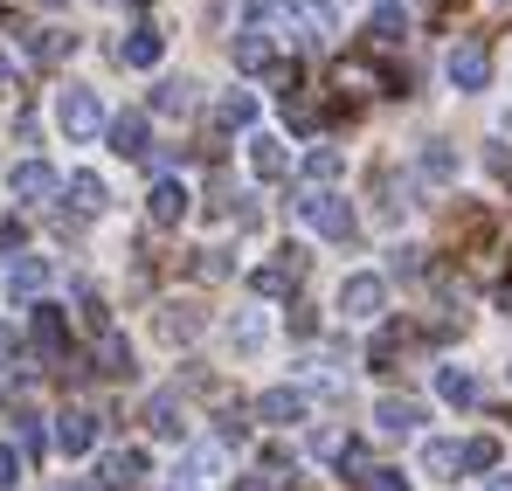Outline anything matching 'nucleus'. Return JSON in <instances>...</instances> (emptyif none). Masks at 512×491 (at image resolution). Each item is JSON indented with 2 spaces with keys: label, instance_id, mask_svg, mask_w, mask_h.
Masks as SVG:
<instances>
[{
  "label": "nucleus",
  "instance_id": "obj_1",
  "mask_svg": "<svg viewBox=\"0 0 512 491\" xmlns=\"http://www.w3.org/2000/svg\"><path fill=\"white\" fill-rule=\"evenodd\" d=\"M298 215H305V229H319V236H333V243L353 236V208H346V194H333V187H305V194H298Z\"/></svg>",
  "mask_w": 512,
  "mask_h": 491
},
{
  "label": "nucleus",
  "instance_id": "obj_2",
  "mask_svg": "<svg viewBox=\"0 0 512 491\" xmlns=\"http://www.w3.org/2000/svg\"><path fill=\"white\" fill-rule=\"evenodd\" d=\"M305 263H312L305 249L284 243L277 256H270V263H263V270H250V291H256V298H291V291L305 284Z\"/></svg>",
  "mask_w": 512,
  "mask_h": 491
},
{
  "label": "nucleus",
  "instance_id": "obj_3",
  "mask_svg": "<svg viewBox=\"0 0 512 491\" xmlns=\"http://www.w3.org/2000/svg\"><path fill=\"white\" fill-rule=\"evenodd\" d=\"M443 77H450V90H485V83H492V49H485L478 35H464V42L443 56Z\"/></svg>",
  "mask_w": 512,
  "mask_h": 491
},
{
  "label": "nucleus",
  "instance_id": "obj_4",
  "mask_svg": "<svg viewBox=\"0 0 512 491\" xmlns=\"http://www.w3.org/2000/svg\"><path fill=\"white\" fill-rule=\"evenodd\" d=\"M56 125H63L70 139H97V132H104V104H97V90L70 83V90L56 97Z\"/></svg>",
  "mask_w": 512,
  "mask_h": 491
},
{
  "label": "nucleus",
  "instance_id": "obj_5",
  "mask_svg": "<svg viewBox=\"0 0 512 491\" xmlns=\"http://www.w3.org/2000/svg\"><path fill=\"white\" fill-rule=\"evenodd\" d=\"M381 305H388V284H381L374 270H353V277L340 284V312L346 319H374Z\"/></svg>",
  "mask_w": 512,
  "mask_h": 491
},
{
  "label": "nucleus",
  "instance_id": "obj_6",
  "mask_svg": "<svg viewBox=\"0 0 512 491\" xmlns=\"http://www.w3.org/2000/svg\"><path fill=\"white\" fill-rule=\"evenodd\" d=\"M56 450H63V457H90V450H97V415L90 409L56 415Z\"/></svg>",
  "mask_w": 512,
  "mask_h": 491
},
{
  "label": "nucleus",
  "instance_id": "obj_7",
  "mask_svg": "<svg viewBox=\"0 0 512 491\" xmlns=\"http://www.w3.org/2000/svg\"><path fill=\"white\" fill-rule=\"evenodd\" d=\"M139 478H146V457H139V450H104V457H97V485L104 491H132Z\"/></svg>",
  "mask_w": 512,
  "mask_h": 491
},
{
  "label": "nucleus",
  "instance_id": "obj_8",
  "mask_svg": "<svg viewBox=\"0 0 512 491\" xmlns=\"http://www.w3.org/2000/svg\"><path fill=\"white\" fill-rule=\"evenodd\" d=\"M7 187H14V201H49L63 180H56V166H42V160H21L14 173H7Z\"/></svg>",
  "mask_w": 512,
  "mask_h": 491
},
{
  "label": "nucleus",
  "instance_id": "obj_9",
  "mask_svg": "<svg viewBox=\"0 0 512 491\" xmlns=\"http://www.w3.org/2000/svg\"><path fill=\"white\" fill-rule=\"evenodd\" d=\"M160 56H167V35H160V28H132V35L118 42V63H125V70H153Z\"/></svg>",
  "mask_w": 512,
  "mask_h": 491
},
{
  "label": "nucleus",
  "instance_id": "obj_10",
  "mask_svg": "<svg viewBox=\"0 0 512 491\" xmlns=\"http://www.w3.org/2000/svg\"><path fill=\"white\" fill-rule=\"evenodd\" d=\"M104 139H111V153H125V160H146V111L104 118Z\"/></svg>",
  "mask_w": 512,
  "mask_h": 491
},
{
  "label": "nucleus",
  "instance_id": "obj_11",
  "mask_svg": "<svg viewBox=\"0 0 512 491\" xmlns=\"http://www.w3.org/2000/svg\"><path fill=\"white\" fill-rule=\"evenodd\" d=\"M49 291V256H14L7 263V298H42Z\"/></svg>",
  "mask_w": 512,
  "mask_h": 491
},
{
  "label": "nucleus",
  "instance_id": "obj_12",
  "mask_svg": "<svg viewBox=\"0 0 512 491\" xmlns=\"http://www.w3.org/2000/svg\"><path fill=\"white\" fill-rule=\"evenodd\" d=\"M146 215H153V229H173V222H187V187H180V180H153V194H146Z\"/></svg>",
  "mask_w": 512,
  "mask_h": 491
},
{
  "label": "nucleus",
  "instance_id": "obj_13",
  "mask_svg": "<svg viewBox=\"0 0 512 491\" xmlns=\"http://www.w3.org/2000/svg\"><path fill=\"white\" fill-rule=\"evenodd\" d=\"M250 173H256V180H284V173H291V153H284V139H270V132H250Z\"/></svg>",
  "mask_w": 512,
  "mask_h": 491
},
{
  "label": "nucleus",
  "instance_id": "obj_14",
  "mask_svg": "<svg viewBox=\"0 0 512 491\" xmlns=\"http://www.w3.org/2000/svg\"><path fill=\"white\" fill-rule=\"evenodd\" d=\"M28 332H35V346H42L49 360L70 346V326H63V312H56V305H35V326H28Z\"/></svg>",
  "mask_w": 512,
  "mask_h": 491
},
{
  "label": "nucleus",
  "instance_id": "obj_15",
  "mask_svg": "<svg viewBox=\"0 0 512 491\" xmlns=\"http://www.w3.org/2000/svg\"><path fill=\"white\" fill-rule=\"evenodd\" d=\"M256 415L263 422H305V395L298 388H270V395H256Z\"/></svg>",
  "mask_w": 512,
  "mask_h": 491
},
{
  "label": "nucleus",
  "instance_id": "obj_16",
  "mask_svg": "<svg viewBox=\"0 0 512 491\" xmlns=\"http://www.w3.org/2000/svg\"><path fill=\"white\" fill-rule=\"evenodd\" d=\"M374 422H381L388 436H409V429L423 422V402H409V395H388V402L374 409Z\"/></svg>",
  "mask_w": 512,
  "mask_h": 491
},
{
  "label": "nucleus",
  "instance_id": "obj_17",
  "mask_svg": "<svg viewBox=\"0 0 512 491\" xmlns=\"http://www.w3.org/2000/svg\"><path fill=\"white\" fill-rule=\"evenodd\" d=\"M416 166H423V180H436V187H450V180H457V153H450L443 139H423Z\"/></svg>",
  "mask_w": 512,
  "mask_h": 491
},
{
  "label": "nucleus",
  "instance_id": "obj_18",
  "mask_svg": "<svg viewBox=\"0 0 512 491\" xmlns=\"http://www.w3.org/2000/svg\"><path fill=\"white\" fill-rule=\"evenodd\" d=\"M367 35H374L381 49H395V42L409 35V14H402L395 0H381V7H374V21H367Z\"/></svg>",
  "mask_w": 512,
  "mask_h": 491
},
{
  "label": "nucleus",
  "instance_id": "obj_19",
  "mask_svg": "<svg viewBox=\"0 0 512 491\" xmlns=\"http://www.w3.org/2000/svg\"><path fill=\"white\" fill-rule=\"evenodd\" d=\"M436 395H443L450 409H464V402H478V374H471V367H443V374H436Z\"/></svg>",
  "mask_w": 512,
  "mask_h": 491
},
{
  "label": "nucleus",
  "instance_id": "obj_20",
  "mask_svg": "<svg viewBox=\"0 0 512 491\" xmlns=\"http://www.w3.org/2000/svg\"><path fill=\"white\" fill-rule=\"evenodd\" d=\"M270 56H277V49H270V35H263V28H243V35H236V70H270Z\"/></svg>",
  "mask_w": 512,
  "mask_h": 491
},
{
  "label": "nucleus",
  "instance_id": "obj_21",
  "mask_svg": "<svg viewBox=\"0 0 512 491\" xmlns=\"http://www.w3.org/2000/svg\"><path fill=\"white\" fill-rule=\"evenodd\" d=\"M215 125H222V132H243V125H256V97H250V90H229V97L215 104Z\"/></svg>",
  "mask_w": 512,
  "mask_h": 491
},
{
  "label": "nucleus",
  "instance_id": "obj_22",
  "mask_svg": "<svg viewBox=\"0 0 512 491\" xmlns=\"http://www.w3.org/2000/svg\"><path fill=\"white\" fill-rule=\"evenodd\" d=\"M70 201H77L84 215H104V208H111V187H104L97 173H70Z\"/></svg>",
  "mask_w": 512,
  "mask_h": 491
},
{
  "label": "nucleus",
  "instance_id": "obj_23",
  "mask_svg": "<svg viewBox=\"0 0 512 491\" xmlns=\"http://www.w3.org/2000/svg\"><path fill=\"white\" fill-rule=\"evenodd\" d=\"M97 374H111V381H125V374H132V346H125L118 332H104V339H97Z\"/></svg>",
  "mask_w": 512,
  "mask_h": 491
},
{
  "label": "nucleus",
  "instance_id": "obj_24",
  "mask_svg": "<svg viewBox=\"0 0 512 491\" xmlns=\"http://www.w3.org/2000/svg\"><path fill=\"white\" fill-rule=\"evenodd\" d=\"M153 111H167V118H187V111H194V83H187V77H167L160 90H153Z\"/></svg>",
  "mask_w": 512,
  "mask_h": 491
},
{
  "label": "nucleus",
  "instance_id": "obj_25",
  "mask_svg": "<svg viewBox=\"0 0 512 491\" xmlns=\"http://www.w3.org/2000/svg\"><path fill=\"white\" fill-rule=\"evenodd\" d=\"M229 346H236V353H256V346H263V312H236V319H229Z\"/></svg>",
  "mask_w": 512,
  "mask_h": 491
},
{
  "label": "nucleus",
  "instance_id": "obj_26",
  "mask_svg": "<svg viewBox=\"0 0 512 491\" xmlns=\"http://www.w3.org/2000/svg\"><path fill=\"white\" fill-rule=\"evenodd\" d=\"M146 422H153V436H180V429H187L173 395H153V402H146Z\"/></svg>",
  "mask_w": 512,
  "mask_h": 491
},
{
  "label": "nucleus",
  "instance_id": "obj_27",
  "mask_svg": "<svg viewBox=\"0 0 512 491\" xmlns=\"http://www.w3.org/2000/svg\"><path fill=\"white\" fill-rule=\"evenodd\" d=\"M194 332H201V319H194L187 305H167V312H160V339H173V346H180V339H194Z\"/></svg>",
  "mask_w": 512,
  "mask_h": 491
},
{
  "label": "nucleus",
  "instance_id": "obj_28",
  "mask_svg": "<svg viewBox=\"0 0 512 491\" xmlns=\"http://www.w3.org/2000/svg\"><path fill=\"white\" fill-rule=\"evenodd\" d=\"M457 450H464V443H443V436L423 443V471L429 478H450V471H457Z\"/></svg>",
  "mask_w": 512,
  "mask_h": 491
},
{
  "label": "nucleus",
  "instance_id": "obj_29",
  "mask_svg": "<svg viewBox=\"0 0 512 491\" xmlns=\"http://www.w3.org/2000/svg\"><path fill=\"white\" fill-rule=\"evenodd\" d=\"M340 153H333V146H312V153H305V173H312V187H326V180H340Z\"/></svg>",
  "mask_w": 512,
  "mask_h": 491
},
{
  "label": "nucleus",
  "instance_id": "obj_30",
  "mask_svg": "<svg viewBox=\"0 0 512 491\" xmlns=\"http://www.w3.org/2000/svg\"><path fill=\"white\" fill-rule=\"evenodd\" d=\"M492 464H499V443L492 436H478V443L457 450V471H492Z\"/></svg>",
  "mask_w": 512,
  "mask_h": 491
},
{
  "label": "nucleus",
  "instance_id": "obj_31",
  "mask_svg": "<svg viewBox=\"0 0 512 491\" xmlns=\"http://www.w3.org/2000/svg\"><path fill=\"white\" fill-rule=\"evenodd\" d=\"M388 270H395V277H423V249H395Z\"/></svg>",
  "mask_w": 512,
  "mask_h": 491
},
{
  "label": "nucleus",
  "instance_id": "obj_32",
  "mask_svg": "<svg viewBox=\"0 0 512 491\" xmlns=\"http://www.w3.org/2000/svg\"><path fill=\"white\" fill-rule=\"evenodd\" d=\"M21 450H28V457H42V450H49V436H42V422H35V415H21Z\"/></svg>",
  "mask_w": 512,
  "mask_h": 491
},
{
  "label": "nucleus",
  "instance_id": "obj_33",
  "mask_svg": "<svg viewBox=\"0 0 512 491\" xmlns=\"http://www.w3.org/2000/svg\"><path fill=\"white\" fill-rule=\"evenodd\" d=\"M7 485H21V450L14 443H0V491Z\"/></svg>",
  "mask_w": 512,
  "mask_h": 491
},
{
  "label": "nucleus",
  "instance_id": "obj_34",
  "mask_svg": "<svg viewBox=\"0 0 512 491\" xmlns=\"http://www.w3.org/2000/svg\"><path fill=\"white\" fill-rule=\"evenodd\" d=\"M194 270H201V277H229V256H222V249H201V263H194Z\"/></svg>",
  "mask_w": 512,
  "mask_h": 491
},
{
  "label": "nucleus",
  "instance_id": "obj_35",
  "mask_svg": "<svg viewBox=\"0 0 512 491\" xmlns=\"http://www.w3.org/2000/svg\"><path fill=\"white\" fill-rule=\"evenodd\" d=\"M367 491H409V478H402V471H374V478H367Z\"/></svg>",
  "mask_w": 512,
  "mask_h": 491
},
{
  "label": "nucleus",
  "instance_id": "obj_36",
  "mask_svg": "<svg viewBox=\"0 0 512 491\" xmlns=\"http://www.w3.org/2000/svg\"><path fill=\"white\" fill-rule=\"evenodd\" d=\"M492 491H512V478H492Z\"/></svg>",
  "mask_w": 512,
  "mask_h": 491
},
{
  "label": "nucleus",
  "instance_id": "obj_37",
  "mask_svg": "<svg viewBox=\"0 0 512 491\" xmlns=\"http://www.w3.org/2000/svg\"><path fill=\"white\" fill-rule=\"evenodd\" d=\"M7 346H14V339H7V326H0V353H7Z\"/></svg>",
  "mask_w": 512,
  "mask_h": 491
},
{
  "label": "nucleus",
  "instance_id": "obj_38",
  "mask_svg": "<svg viewBox=\"0 0 512 491\" xmlns=\"http://www.w3.org/2000/svg\"><path fill=\"white\" fill-rule=\"evenodd\" d=\"M0 83H7V56H0Z\"/></svg>",
  "mask_w": 512,
  "mask_h": 491
},
{
  "label": "nucleus",
  "instance_id": "obj_39",
  "mask_svg": "<svg viewBox=\"0 0 512 491\" xmlns=\"http://www.w3.org/2000/svg\"><path fill=\"white\" fill-rule=\"evenodd\" d=\"M506 312H512V291H506Z\"/></svg>",
  "mask_w": 512,
  "mask_h": 491
},
{
  "label": "nucleus",
  "instance_id": "obj_40",
  "mask_svg": "<svg viewBox=\"0 0 512 491\" xmlns=\"http://www.w3.org/2000/svg\"><path fill=\"white\" fill-rule=\"evenodd\" d=\"M63 491H84V485H63Z\"/></svg>",
  "mask_w": 512,
  "mask_h": 491
}]
</instances>
